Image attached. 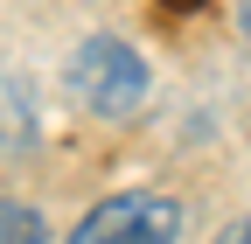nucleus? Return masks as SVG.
Returning a JSON list of instances; mask_svg holds the SVG:
<instances>
[{"label": "nucleus", "instance_id": "nucleus-1", "mask_svg": "<svg viewBox=\"0 0 251 244\" xmlns=\"http://www.w3.org/2000/svg\"><path fill=\"white\" fill-rule=\"evenodd\" d=\"M70 91L98 112V119H133L147 98H153V70L140 49H126L119 35H91L77 56H70Z\"/></svg>", "mask_w": 251, "mask_h": 244}, {"label": "nucleus", "instance_id": "nucleus-2", "mask_svg": "<svg viewBox=\"0 0 251 244\" xmlns=\"http://www.w3.org/2000/svg\"><path fill=\"white\" fill-rule=\"evenodd\" d=\"M112 237H153V244H168V237H181V209L168 195H112V202H98L77 223V244H112Z\"/></svg>", "mask_w": 251, "mask_h": 244}, {"label": "nucleus", "instance_id": "nucleus-3", "mask_svg": "<svg viewBox=\"0 0 251 244\" xmlns=\"http://www.w3.org/2000/svg\"><path fill=\"white\" fill-rule=\"evenodd\" d=\"M35 140V91L0 63V154H21Z\"/></svg>", "mask_w": 251, "mask_h": 244}, {"label": "nucleus", "instance_id": "nucleus-4", "mask_svg": "<svg viewBox=\"0 0 251 244\" xmlns=\"http://www.w3.org/2000/svg\"><path fill=\"white\" fill-rule=\"evenodd\" d=\"M14 237H42V217L21 202H0V244H14Z\"/></svg>", "mask_w": 251, "mask_h": 244}, {"label": "nucleus", "instance_id": "nucleus-5", "mask_svg": "<svg viewBox=\"0 0 251 244\" xmlns=\"http://www.w3.org/2000/svg\"><path fill=\"white\" fill-rule=\"evenodd\" d=\"M237 35H244V49H251V0H237Z\"/></svg>", "mask_w": 251, "mask_h": 244}, {"label": "nucleus", "instance_id": "nucleus-6", "mask_svg": "<svg viewBox=\"0 0 251 244\" xmlns=\"http://www.w3.org/2000/svg\"><path fill=\"white\" fill-rule=\"evenodd\" d=\"M230 237H251V217H244V223H230Z\"/></svg>", "mask_w": 251, "mask_h": 244}]
</instances>
